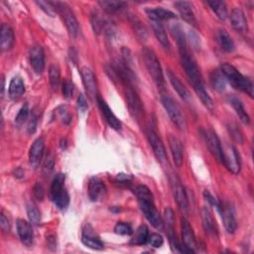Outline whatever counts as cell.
Here are the masks:
<instances>
[{
	"mask_svg": "<svg viewBox=\"0 0 254 254\" xmlns=\"http://www.w3.org/2000/svg\"><path fill=\"white\" fill-rule=\"evenodd\" d=\"M179 52H180L182 66L185 70V73L190 82L192 83L196 94L199 95L202 102L206 105V107L209 111H213L215 110V103L205 89L203 77L200 72V69L197 66V63L195 59L192 57V55H190L188 48L181 49L179 50Z\"/></svg>",
	"mask_w": 254,
	"mask_h": 254,
	"instance_id": "cell-1",
	"label": "cell"
},
{
	"mask_svg": "<svg viewBox=\"0 0 254 254\" xmlns=\"http://www.w3.org/2000/svg\"><path fill=\"white\" fill-rule=\"evenodd\" d=\"M135 195L137 197L142 213L148 222L155 228L162 229L164 226V221L155 206L151 190L146 186L140 185L135 189Z\"/></svg>",
	"mask_w": 254,
	"mask_h": 254,
	"instance_id": "cell-2",
	"label": "cell"
},
{
	"mask_svg": "<svg viewBox=\"0 0 254 254\" xmlns=\"http://www.w3.org/2000/svg\"><path fill=\"white\" fill-rule=\"evenodd\" d=\"M221 71L224 75L225 79L231 84L232 88L248 95L250 97H253L252 82L243 75H241L234 66L228 63H224L221 67Z\"/></svg>",
	"mask_w": 254,
	"mask_h": 254,
	"instance_id": "cell-3",
	"label": "cell"
},
{
	"mask_svg": "<svg viewBox=\"0 0 254 254\" xmlns=\"http://www.w3.org/2000/svg\"><path fill=\"white\" fill-rule=\"evenodd\" d=\"M66 176L63 173L56 175L51 186V198L55 206L60 209H65L70 204V196L65 188Z\"/></svg>",
	"mask_w": 254,
	"mask_h": 254,
	"instance_id": "cell-4",
	"label": "cell"
},
{
	"mask_svg": "<svg viewBox=\"0 0 254 254\" xmlns=\"http://www.w3.org/2000/svg\"><path fill=\"white\" fill-rule=\"evenodd\" d=\"M142 58L144 65L149 73V75L152 77L153 80L157 84L158 88H164V76H163V71L160 65V62L155 55V53L149 49V48H144L142 51Z\"/></svg>",
	"mask_w": 254,
	"mask_h": 254,
	"instance_id": "cell-5",
	"label": "cell"
},
{
	"mask_svg": "<svg viewBox=\"0 0 254 254\" xmlns=\"http://www.w3.org/2000/svg\"><path fill=\"white\" fill-rule=\"evenodd\" d=\"M161 101L169 117H170L171 121L177 126V128L181 130L186 129L187 122L177 102L168 95H163L161 97Z\"/></svg>",
	"mask_w": 254,
	"mask_h": 254,
	"instance_id": "cell-6",
	"label": "cell"
},
{
	"mask_svg": "<svg viewBox=\"0 0 254 254\" xmlns=\"http://www.w3.org/2000/svg\"><path fill=\"white\" fill-rule=\"evenodd\" d=\"M57 12L62 16L71 37L76 38L79 34L78 20L71 7L65 2H54Z\"/></svg>",
	"mask_w": 254,
	"mask_h": 254,
	"instance_id": "cell-7",
	"label": "cell"
},
{
	"mask_svg": "<svg viewBox=\"0 0 254 254\" xmlns=\"http://www.w3.org/2000/svg\"><path fill=\"white\" fill-rule=\"evenodd\" d=\"M125 98L130 115L134 118V120L138 122L141 121L144 116V109L142 101L137 93L131 87H126Z\"/></svg>",
	"mask_w": 254,
	"mask_h": 254,
	"instance_id": "cell-8",
	"label": "cell"
},
{
	"mask_svg": "<svg viewBox=\"0 0 254 254\" xmlns=\"http://www.w3.org/2000/svg\"><path fill=\"white\" fill-rule=\"evenodd\" d=\"M223 162L222 164L228 169V170L235 175H238L240 172L241 163L240 156L238 150L232 145H226L222 147Z\"/></svg>",
	"mask_w": 254,
	"mask_h": 254,
	"instance_id": "cell-9",
	"label": "cell"
},
{
	"mask_svg": "<svg viewBox=\"0 0 254 254\" xmlns=\"http://www.w3.org/2000/svg\"><path fill=\"white\" fill-rule=\"evenodd\" d=\"M147 137H148V141H149V143L152 147V150H153L154 155L156 156L157 160L161 164L167 163L168 157H167L165 146H164L161 138L159 137L158 133L156 132V130L154 128H152V126H150L149 128L147 129Z\"/></svg>",
	"mask_w": 254,
	"mask_h": 254,
	"instance_id": "cell-10",
	"label": "cell"
},
{
	"mask_svg": "<svg viewBox=\"0 0 254 254\" xmlns=\"http://www.w3.org/2000/svg\"><path fill=\"white\" fill-rule=\"evenodd\" d=\"M206 144L208 148L209 152L211 153L217 161L220 163L223 162V155H222V146L221 140L217 133L214 130H205L204 132Z\"/></svg>",
	"mask_w": 254,
	"mask_h": 254,
	"instance_id": "cell-11",
	"label": "cell"
},
{
	"mask_svg": "<svg viewBox=\"0 0 254 254\" xmlns=\"http://www.w3.org/2000/svg\"><path fill=\"white\" fill-rule=\"evenodd\" d=\"M219 211L224 223V227L228 234H235L238 228V222L235 215L234 207L228 203H221Z\"/></svg>",
	"mask_w": 254,
	"mask_h": 254,
	"instance_id": "cell-12",
	"label": "cell"
},
{
	"mask_svg": "<svg viewBox=\"0 0 254 254\" xmlns=\"http://www.w3.org/2000/svg\"><path fill=\"white\" fill-rule=\"evenodd\" d=\"M170 185H171L173 196L177 202V205L179 206L181 209L183 210L187 209L189 206L188 196H187L184 186L182 185L180 179L176 175H172L170 177Z\"/></svg>",
	"mask_w": 254,
	"mask_h": 254,
	"instance_id": "cell-13",
	"label": "cell"
},
{
	"mask_svg": "<svg viewBox=\"0 0 254 254\" xmlns=\"http://www.w3.org/2000/svg\"><path fill=\"white\" fill-rule=\"evenodd\" d=\"M80 75H81L84 89H86V92L90 96V98L93 100L97 99L98 97L97 83H96L95 76L93 73V71L87 67H83L80 70Z\"/></svg>",
	"mask_w": 254,
	"mask_h": 254,
	"instance_id": "cell-14",
	"label": "cell"
},
{
	"mask_svg": "<svg viewBox=\"0 0 254 254\" xmlns=\"http://www.w3.org/2000/svg\"><path fill=\"white\" fill-rule=\"evenodd\" d=\"M29 59L31 66L36 74L40 75L45 68V55L43 48L40 45H34L30 48Z\"/></svg>",
	"mask_w": 254,
	"mask_h": 254,
	"instance_id": "cell-15",
	"label": "cell"
},
{
	"mask_svg": "<svg viewBox=\"0 0 254 254\" xmlns=\"http://www.w3.org/2000/svg\"><path fill=\"white\" fill-rule=\"evenodd\" d=\"M81 241L87 247H90L95 250H101L103 249L104 245L99 237L95 234L93 226L91 224H87L86 227L82 230Z\"/></svg>",
	"mask_w": 254,
	"mask_h": 254,
	"instance_id": "cell-16",
	"label": "cell"
},
{
	"mask_svg": "<svg viewBox=\"0 0 254 254\" xmlns=\"http://www.w3.org/2000/svg\"><path fill=\"white\" fill-rule=\"evenodd\" d=\"M201 217L203 222L204 229L206 234L213 238H218L219 236V228L216 222V220L213 217L210 209L207 206H203L201 210Z\"/></svg>",
	"mask_w": 254,
	"mask_h": 254,
	"instance_id": "cell-17",
	"label": "cell"
},
{
	"mask_svg": "<svg viewBox=\"0 0 254 254\" xmlns=\"http://www.w3.org/2000/svg\"><path fill=\"white\" fill-rule=\"evenodd\" d=\"M96 101H97V104H98V108L101 111V114L104 117V120L108 122V124L111 127V128H113L115 130H119L121 128V122L115 116V114L112 112V111L109 107V104L105 102L100 96L97 97Z\"/></svg>",
	"mask_w": 254,
	"mask_h": 254,
	"instance_id": "cell-18",
	"label": "cell"
},
{
	"mask_svg": "<svg viewBox=\"0 0 254 254\" xmlns=\"http://www.w3.org/2000/svg\"><path fill=\"white\" fill-rule=\"evenodd\" d=\"M182 238L183 244L190 250V253H195V248L197 246L196 238L192 225L190 224L187 219H182Z\"/></svg>",
	"mask_w": 254,
	"mask_h": 254,
	"instance_id": "cell-19",
	"label": "cell"
},
{
	"mask_svg": "<svg viewBox=\"0 0 254 254\" xmlns=\"http://www.w3.org/2000/svg\"><path fill=\"white\" fill-rule=\"evenodd\" d=\"M16 226L21 241L26 246H31L34 241V232L31 223L24 220H17Z\"/></svg>",
	"mask_w": 254,
	"mask_h": 254,
	"instance_id": "cell-20",
	"label": "cell"
},
{
	"mask_svg": "<svg viewBox=\"0 0 254 254\" xmlns=\"http://www.w3.org/2000/svg\"><path fill=\"white\" fill-rule=\"evenodd\" d=\"M107 195V188L103 182L96 177L90 180L89 183V196L93 202H98L105 198Z\"/></svg>",
	"mask_w": 254,
	"mask_h": 254,
	"instance_id": "cell-21",
	"label": "cell"
},
{
	"mask_svg": "<svg viewBox=\"0 0 254 254\" xmlns=\"http://www.w3.org/2000/svg\"><path fill=\"white\" fill-rule=\"evenodd\" d=\"M230 22L234 29L239 33H246L248 30L247 20L244 13L239 8H235L230 13Z\"/></svg>",
	"mask_w": 254,
	"mask_h": 254,
	"instance_id": "cell-22",
	"label": "cell"
},
{
	"mask_svg": "<svg viewBox=\"0 0 254 254\" xmlns=\"http://www.w3.org/2000/svg\"><path fill=\"white\" fill-rule=\"evenodd\" d=\"M44 140L43 138H38L32 144L29 151V161L32 167L37 168L43 157L44 153Z\"/></svg>",
	"mask_w": 254,
	"mask_h": 254,
	"instance_id": "cell-23",
	"label": "cell"
},
{
	"mask_svg": "<svg viewBox=\"0 0 254 254\" xmlns=\"http://www.w3.org/2000/svg\"><path fill=\"white\" fill-rule=\"evenodd\" d=\"M174 5L186 22H188L189 24L193 25L195 27L197 26V19L193 11L192 4L187 1H177L174 3Z\"/></svg>",
	"mask_w": 254,
	"mask_h": 254,
	"instance_id": "cell-24",
	"label": "cell"
},
{
	"mask_svg": "<svg viewBox=\"0 0 254 254\" xmlns=\"http://www.w3.org/2000/svg\"><path fill=\"white\" fill-rule=\"evenodd\" d=\"M169 144H170L174 163L178 168H180L184 162V147L182 145V142L177 137L170 135V137H169Z\"/></svg>",
	"mask_w": 254,
	"mask_h": 254,
	"instance_id": "cell-25",
	"label": "cell"
},
{
	"mask_svg": "<svg viewBox=\"0 0 254 254\" xmlns=\"http://www.w3.org/2000/svg\"><path fill=\"white\" fill-rule=\"evenodd\" d=\"M14 45V33L7 24H2L0 29V48L3 52L9 51Z\"/></svg>",
	"mask_w": 254,
	"mask_h": 254,
	"instance_id": "cell-26",
	"label": "cell"
},
{
	"mask_svg": "<svg viewBox=\"0 0 254 254\" xmlns=\"http://www.w3.org/2000/svg\"><path fill=\"white\" fill-rule=\"evenodd\" d=\"M146 13H147L148 17L150 18V20L159 21V22H161L162 20H170V19L176 18V15L173 12L166 10L162 7L148 8V9H146Z\"/></svg>",
	"mask_w": 254,
	"mask_h": 254,
	"instance_id": "cell-27",
	"label": "cell"
},
{
	"mask_svg": "<svg viewBox=\"0 0 254 254\" xmlns=\"http://www.w3.org/2000/svg\"><path fill=\"white\" fill-rule=\"evenodd\" d=\"M227 100L230 103L231 107L234 108V110L236 111V112L238 115L239 119L244 124H249L250 123V118H249V115L247 114V112L245 111L244 108H243V104H242L241 100L239 98H238L237 96H235V95H229L227 97Z\"/></svg>",
	"mask_w": 254,
	"mask_h": 254,
	"instance_id": "cell-28",
	"label": "cell"
},
{
	"mask_svg": "<svg viewBox=\"0 0 254 254\" xmlns=\"http://www.w3.org/2000/svg\"><path fill=\"white\" fill-rule=\"evenodd\" d=\"M151 25H152V29L154 31V34H155L157 40L161 43V45L166 49L170 48V42H169L166 30H165L164 26L162 25V23L159 22V21L151 20Z\"/></svg>",
	"mask_w": 254,
	"mask_h": 254,
	"instance_id": "cell-29",
	"label": "cell"
},
{
	"mask_svg": "<svg viewBox=\"0 0 254 254\" xmlns=\"http://www.w3.org/2000/svg\"><path fill=\"white\" fill-rule=\"evenodd\" d=\"M168 78H169V80H170L171 84L173 86V88L175 89V91L178 93V95L184 100L190 99V94H189L188 90L185 88L184 84L181 82L179 78L175 74L172 73V71H168Z\"/></svg>",
	"mask_w": 254,
	"mask_h": 254,
	"instance_id": "cell-30",
	"label": "cell"
},
{
	"mask_svg": "<svg viewBox=\"0 0 254 254\" xmlns=\"http://www.w3.org/2000/svg\"><path fill=\"white\" fill-rule=\"evenodd\" d=\"M25 93V86L23 80L20 78H13L9 84V95L13 99L19 98Z\"/></svg>",
	"mask_w": 254,
	"mask_h": 254,
	"instance_id": "cell-31",
	"label": "cell"
},
{
	"mask_svg": "<svg viewBox=\"0 0 254 254\" xmlns=\"http://www.w3.org/2000/svg\"><path fill=\"white\" fill-rule=\"evenodd\" d=\"M217 39H218V42H219L221 48L223 51L229 53V52H232L235 50L234 41H232L231 37L229 36V34L225 30H223V29L219 30V32L217 34Z\"/></svg>",
	"mask_w": 254,
	"mask_h": 254,
	"instance_id": "cell-32",
	"label": "cell"
},
{
	"mask_svg": "<svg viewBox=\"0 0 254 254\" xmlns=\"http://www.w3.org/2000/svg\"><path fill=\"white\" fill-rule=\"evenodd\" d=\"M210 83L213 88L218 92H223L226 86V79L221 70H216L210 74Z\"/></svg>",
	"mask_w": 254,
	"mask_h": 254,
	"instance_id": "cell-33",
	"label": "cell"
},
{
	"mask_svg": "<svg viewBox=\"0 0 254 254\" xmlns=\"http://www.w3.org/2000/svg\"><path fill=\"white\" fill-rule=\"evenodd\" d=\"M148 238H149V231H148L147 226L141 225L136 230L135 235L132 238L130 243L133 244V245H142V244H145L147 242Z\"/></svg>",
	"mask_w": 254,
	"mask_h": 254,
	"instance_id": "cell-34",
	"label": "cell"
},
{
	"mask_svg": "<svg viewBox=\"0 0 254 254\" xmlns=\"http://www.w3.org/2000/svg\"><path fill=\"white\" fill-rule=\"evenodd\" d=\"M207 5L211 8L219 19L225 20L227 17V8L223 1H217V0H213V1H207Z\"/></svg>",
	"mask_w": 254,
	"mask_h": 254,
	"instance_id": "cell-35",
	"label": "cell"
},
{
	"mask_svg": "<svg viewBox=\"0 0 254 254\" xmlns=\"http://www.w3.org/2000/svg\"><path fill=\"white\" fill-rule=\"evenodd\" d=\"M98 4L105 12H108L110 14L115 13L121 10L125 6L124 2L114 1V0H103V1H99Z\"/></svg>",
	"mask_w": 254,
	"mask_h": 254,
	"instance_id": "cell-36",
	"label": "cell"
},
{
	"mask_svg": "<svg viewBox=\"0 0 254 254\" xmlns=\"http://www.w3.org/2000/svg\"><path fill=\"white\" fill-rule=\"evenodd\" d=\"M227 130H228V133L229 135L231 136V138L234 139L236 142L239 143V144H242L243 143V135H242V132L239 128V126L236 123V122H231V123H228L227 125Z\"/></svg>",
	"mask_w": 254,
	"mask_h": 254,
	"instance_id": "cell-37",
	"label": "cell"
},
{
	"mask_svg": "<svg viewBox=\"0 0 254 254\" xmlns=\"http://www.w3.org/2000/svg\"><path fill=\"white\" fill-rule=\"evenodd\" d=\"M49 78H50V83L53 90H57L59 84H60V79H61V73L60 69L57 65L53 64V65L50 67L49 70Z\"/></svg>",
	"mask_w": 254,
	"mask_h": 254,
	"instance_id": "cell-38",
	"label": "cell"
},
{
	"mask_svg": "<svg viewBox=\"0 0 254 254\" xmlns=\"http://www.w3.org/2000/svg\"><path fill=\"white\" fill-rule=\"evenodd\" d=\"M105 21L103 20V18L101 17V15L97 12H95L92 14V25L94 28L95 33L99 34L104 30L105 27Z\"/></svg>",
	"mask_w": 254,
	"mask_h": 254,
	"instance_id": "cell-39",
	"label": "cell"
},
{
	"mask_svg": "<svg viewBox=\"0 0 254 254\" xmlns=\"http://www.w3.org/2000/svg\"><path fill=\"white\" fill-rule=\"evenodd\" d=\"M172 33H173V36L175 37V39H176V41H177V44H178L179 50L187 48L186 37H185V35H184L183 29H182L179 25H175V26L172 27Z\"/></svg>",
	"mask_w": 254,
	"mask_h": 254,
	"instance_id": "cell-40",
	"label": "cell"
},
{
	"mask_svg": "<svg viewBox=\"0 0 254 254\" xmlns=\"http://www.w3.org/2000/svg\"><path fill=\"white\" fill-rule=\"evenodd\" d=\"M27 216L32 224L38 225L41 222V214L40 210L37 208L36 206L28 205L27 206Z\"/></svg>",
	"mask_w": 254,
	"mask_h": 254,
	"instance_id": "cell-41",
	"label": "cell"
},
{
	"mask_svg": "<svg viewBox=\"0 0 254 254\" xmlns=\"http://www.w3.org/2000/svg\"><path fill=\"white\" fill-rule=\"evenodd\" d=\"M115 234L120 235V236H131L133 234L132 227L124 222H117L115 227H114Z\"/></svg>",
	"mask_w": 254,
	"mask_h": 254,
	"instance_id": "cell-42",
	"label": "cell"
},
{
	"mask_svg": "<svg viewBox=\"0 0 254 254\" xmlns=\"http://www.w3.org/2000/svg\"><path fill=\"white\" fill-rule=\"evenodd\" d=\"M28 115H29V108H28V104H25L22 108H21V110L19 111L18 114L15 117L16 125L17 126L22 125L28 118Z\"/></svg>",
	"mask_w": 254,
	"mask_h": 254,
	"instance_id": "cell-43",
	"label": "cell"
},
{
	"mask_svg": "<svg viewBox=\"0 0 254 254\" xmlns=\"http://www.w3.org/2000/svg\"><path fill=\"white\" fill-rule=\"evenodd\" d=\"M36 4H37L42 10L45 11L48 15H50V16H52V17H53L56 13H58V12H57V9H56V7H55L54 2H51V1H48V2H45V1H37Z\"/></svg>",
	"mask_w": 254,
	"mask_h": 254,
	"instance_id": "cell-44",
	"label": "cell"
},
{
	"mask_svg": "<svg viewBox=\"0 0 254 254\" xmlns=\"http://www.w3.org/2000/svg\"><path fill=\"white\" fill-rule=\"evenodd\" d=\"M62 93L63 95L65 98L70 99L74 94V83L71 80L66 79L63 82V87H62Z\"/></svg>",
	"mask_w": 254,
	"mask_h": 254,
	"instance_id": "cell-45",
	"label": "cell"
},
{
	"mask_svg": "<svg viewBox=\"0 0 254 254\" xmlns=\"http://www.w3.org/2000/svg\"><path fill=\"white\" fill-rule=\"evenodd\" d=\"M57 113L60 117V119L66 124H70L72 121V115L68 112L67 109L65 107H60L57 109Z\"/></svg>",
	"mask_w": 254,
	"mask_h": 254,
	"instance_id": "cell-46",
	"label": "cell"
},
{
	"mask_svg": "<svg viewBox=\"0 0 254 254\" xmlns=\"http://www.w3.org/2000/svg\"><path fill=\"white\" fill-rule=\"evenodd\" d=\"M147 242H149V244L153 247H160L163 245L164 239L160 235L152 234L151 236H149V238H148Z\"/></svg>",
	"mask_w": 254,
	"mask_h": 254,
	"instance_id": "cell-47",
	"label": "cell"
},
{
	"mask_svg": "<svg viewBox=\"0 0 254 254\" xmlns=\"http://www.w3.org/2000/svg\"><path fill=\"white\" fill-rule=\"evenodd\" d=\"M165 222L167 226H175V215L173 209L170 207L165 209Z\"/></svg>",
	"mask_w": 254,
	"mask_h": 254,
	"instance_id": "cell-48",
	"label": "cell"
},
{
	"mask_svg": "<svg viewBox=\"0 0 254 254\" xmlns=\"http://www.w3.org/2000/svg\"><path fill=\"white\" fill-rule=\"evenodd\" d=\"M33 194H34L35 198H36L38 201H43L44 196H45V192H44L43 186H42L40 183H37V184L34 186Z\"/></svg>",
	"mask_w": 254,
	"mask_h": 254,
	"instance_id": "cell-49",
	"label": "cell"
},
{
	"mask_svg": "<svg viewBox=\"0 0 254 254\" xmlns=\"http://www.w3.org/2000/svg\"><path fill=\"white\" fill-rule=\"evenodd\" d=\"M54 165H55V156L52 153H50L46 157V160L44 163V170L48 173L51 172L53 170Z\"/></svg>",
	"mask_w": 254,
	"mask_h": 254,
	"instance_id": "cell-50",
	"label": "cell"
},
{
	"mask_svg": "<svg viewBox=\"0 0 254 254\" xmlns=\"http://www.w3.org/2000/svg\"><path fill=\"white\" fill-rule=\"evenodd\" d=\"M204 196H205L206 200L210 205H213L214 206H216V207L218 208V210H219L221 203H219V202L216 200V198L208 192V190H205V192H204Z\"/></svg>",
	"mask_w": 254,
	"mask_h": 254,
	"instance_id": "cell-51",
	"label": "cell"
},
{
	"mask_svg": "<svg viewBox=\"0 0 254 254\" xmlns=\"http://www.w3.org/2000/svg\"><path fill=\"white\" fill-rule=\"evenodd\" d=\"M36 128H37V117L36 115L32 114L29 121H28V125H27V130H28V133L32 134L36 131Z\"/></svg>",
	"mask_w": 254,
	"mask_h": 254,
	"instance_id": "cell-52",
	"label": "cell"
},
{
	"mask_svg": "<svg viewBox=\"0 0 254 254\" xmlns=\"http://www.w3.org/2000/svg\"><path fill=\"white\" fill-rule=\"evenodd\" d=\"M0 226H1V229L3 230V232H8L10 230L9 221L3 213L1 214V218H0Z\"/></svg>",
	"mask_w": 254,
	"mask_h": 254,
	"instance_id": "cell-53",
	"label": "cell"
},
{
	"mask_svg": "<svg viewBox=\"0 0 254 254\" xmlns=\"http://www.w3.org/2000/svg\"><path fill=\"white\" fill-rule=\"evenodd\" d=\"M78 108L80 111H86L88 110V102L82 95L78 97Z\"/></svg>",
	"mask_w": 254,
	"mask_h": 254,
	"instance_id": "cell-54",
	"label": "cell"
},
{
	"mask_svg": "<svg viewBox=\"0 0 254 254\" xmlns=\"http://www.w3.org/2000/svg\"><path fill=\"white\" fill-rule=\"evenodd\" d=\"M116 180H117L118 182H120V183H128V182L131 180V178H130L129 175L118 174V175L116 176Z\"/></svg>",
	"mask_w": 254,
	"mask_h": 254,
	"instance_id": "cell-55",
	"label": "cell"
},
{
	"mask_svg": "<svg viewBox=\"0 0 254 254\" xmlns=\"http://www.w3.org/2000/svg\"><path fill=\"white\" fill-rule=\"evenodd\" d=\"M1 90H2V94H3V91H4V79H2V88H1Z\"/></svg>",
	"mask_w": 254,
	"mask_h": 254,
	"instance_id": "cell-56",
	"label": "cell"
}]
</instances>
